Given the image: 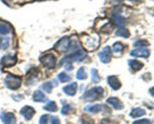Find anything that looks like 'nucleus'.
<instances>
[{
  "label": "nucleus",
  "instance_id": "f257e3e1",
  "mask_svg": "<svg viewBox=\"0 0 154 124\" xmlns=\"http://www.w3.org/2000/svg\"><path fill=\"white\" fill-rule=\"evenodd\" d=\"M100 39L97 34L95 35H84L82 37V43L87 50L93 51L97 49L100 43Z\"/></svg>",
  "mask_w": 154,
  "mask_h": 124
},
{
  "label": "nucleus",
  "instance_id": "f03ea898",
  "mask_svg": "<svg viewBox=\"0 0 154 124\" xmlns=\"http://www.w3.org/2000/svg\"><path fill=\"white\" fill-rule=\"evenodd\" d=\"M87 57V55L86 53V52H84L83 49H78V50L75 51V52L72 53L71 55L63 58L62 59V61H60V65L62 66L64 63H71L72 64V62H73V61H75V62L82 61Z\"/></svg>",
  "mask_w": 154,
  "mask_h": 124
},
{
  "label": "nucleus",
  "instance_id": "7ed1b4c3",
  "mask_svg": "<svg viewBox=\"0 0 154 124\" xmlns=\"http://www.w3.org/2000/svg\"><path fill=\"white\" fill-rule=\"evenodd\" d=\"M104 90L102 87H95L85 92L82 97V99L85 101L93 102L102 96Z\"/></svg>",
  "mask_w": 154,
  "mask_h": 124
},
{
  "label": "nucleus",
  "instance_id": "20e7f679",
  "mask_svg": "<svg viewBox=\"0 0 154 124\" xmlns=\"http://www.w3.org/2000/svg\"><path fill=\"white\" fill-rule=\"evenodd\" d=\"M5 85H6L8 89L10 90H17L21 86L22 80L20 77L14 75L9 74L5 77L4 80Z\"/></svg>",
  "mask_w": 154,
  "mask_h": 124
},
{
  "label": "nucleus",
  "instance_id": "39448f33",
  "mask_svg": "<svg viewBox=\"0 0 154 124\" xmlns=\"http://www.w3.org/2000/svg\"><path fill=\"white\" fill-rule=\"evenodd\" d=\"M71 45H72V40L69 37L66 36V37L60 39L56 43L55 46H54V49L57 52H60V53H63V52H68L70 49Z\"/></svg>",
  "mask_w": 154,
  "mask_h": 124
},
{
  "label": "nucleus",
  "instance_id": "423d86ee",
  "mask_svg": "<svg viewBox=\"0 0 154 124\" xmlns=\"http://www.w3.org/2000/svg\"><path fill=\"white\" fill-rule=\"evenodd\" d=\"M42 65L47 69H53L57 64V58L53 54L48 53L42 55L39 59Z\"/></svg>",
  "mask_w": 154,
  "mask_h": 124
},
{
  "label": "nucleus",
  "instance_id": "0eeeda50",
  "mask_svg": "<svg viewBox=\"0 0 154 124\" xmlns=\"http://www.w3.org/2000/svg\"><path fill=\"white\" fill-rule=\"evenodd\" d=\"M99 57L100 61L104 64H108L111 61L112 57V50L111 47L108 46H105L102 51L99 53Z\"/></svg>",
  "mask_w": 154,
  "mask_h": 124
},
{
  "label": "nucleus",
  "instance_id": "6e6552de",
  "mask_svg": "<svg viewBox=\"0 0 154 124\" xmlns=\"http://www.w3.org/2000/svg\"><path fill=\"white\" fill-rule=\"evenodd\" d=\"M0 119L4 124H16V117L12 112H2L0 114Z\"/></svg>",
  "mask_w": 154,
  "mask_h": 124
},
{
  "label": "nucleus",
  "instance_id": "1a4fd4ad",
  "mask_svg": "<svg viewBox=\"0 0 154 124\" xmlns=\"http://www.w3.org/2000/svg\"><path fill=\"white\" fill-rule=\"evenodd\" d=\"M130 55L137 58H147L150 56V50L145 48H138L131 51Z\"/></svg>",
  "mask_w": 154,
  "mask_h": 124
},
{
  "label": "nucleus",
  "instance_id": "9d476101",
  "mask_svg": "<svg viewBox=\"0 0 154 124\" xmlns=\"http://www.w3.org/2000/svg\"><path fill=\"white\" fill-rule=\"evenodd\" d=\"M107 82H108L109 86L112 88L114 91H117L120 89L122 86V84L120 81L119 80L118 78L115 76H108L107 79Z\"/></svg>",
  "mask_w": 154,
  "mask_h": 124
},
{
  "label": "nucleus",
  "instance_id": "9b49d317",
  "mask_svg": "<svg viewBox=\"0 0 154 124\" xmlns=\"http://www.w3.org/2000/svg\"><path fill=\"white\" fill-rule=\"evenodd\" d=\"M35 113V111L33 108H32L31 106H24L21 108L20 110V114L21 115L23 116V117L25 118L27 120H29L32 118V117L34 116Z\"/></svg>",
  "mask_w": 154,
  "mask_h": 124
},
{
  "label": "nucleus",
  "instance_id": "f8f14e48",
  "mask_svg": "<svg viewBox=\"0 0 154 124\" xmlns=\"http://www.w3.org/2000/svg\"><path fill=\"white\" fill-rule=\"evenodd\" d=\"M17 63L16 57L8 55L3 57L1 60V65L5 67H9L14 66Z\"/></svg>",
  "mask_w": 154,
  "mask_h": 124
},
{
  "label": "nucleus",
  "instance_id": "ddd939ff",
  "mask_svg": "<svg viewBox=\"0 0 154 124\" xmlns=\"http://www.w3.org/2000/svg\"><path fill=\"white\" fill-rule=\"evenodd\" d=\"M78 85L76 82H72L63 88V92L68 96H74L77 92Z\"/></svg>",
  "mask_w": 154,
  "mask_h": 124
},
{
  "label": "nucleus",
  "instance_id": "4468645a",
  "mask_svg": "<svg viewBox=\"0 0 154 124\" xmlns=\"http://www.w3.org/2000/svg\"><path fill=\"white\" fill-rule=\"evenodd\" d=\"M107 102L110 105H111L114 108L117 109V110H121L124 107L122 102L118 98H116V97H110V98L107 99Z\"/></svg>",
  "mask_w": 154,
  "mask_h": 124
},
{
  "label": "nucleus",
  "instance_id": "2eb2a0df",
  "mask_svg": "<svg viewBox=\"0 0 154 124\" xmlns=\"http://www.w3.org/2000/svg\"><path fill=\"white\" fill-rule=\"evenodd\" d=\"M112 21H113V23H114V25H117L119 28L123 27V25H124V22H125L124 18H123L122 16H120V13H113Z\"/></svg>",
  "mask_w": 154,
  "mask_h": 124
},
{
  "label": "nucleus",
  "instance_id": "dca6fc26",
  "mask_svg": "<svg viewBox=\"0 0 154 124\" xmlns=\"http://www.w3.org/2000/svg\"><path fill=\"white\" fill-rule=\"evenodd\" d=\"M128 63H129V67L134 71H138V70L142 69V67H144V64L138 61H136V60H130Z\"/></svg>",
  "mask_w": 154,
  "mask_h": 124
},
{
  "label": "nucleus",
  "instance_id": "f3484780",
  "mask_svg": "<svg viewBox=\"0 0 154 124\" xmlns=\"http://www.w3.org/2000/svg\"><path fill=\"white\" fill-rule=\"evenodd\" d=\"M32 99L35 102H45L46 100V97L42 91H35L33 93Z\"/></svg>",
  "mask_w": 154,
  "mask_h": 124
},
{
  "label": "nucleus",
  "instance_id": "a211bd4d",
  "mask_svg": "<svg viewBox=\"0 0 154 124\" xmlns=\"http://www.w3.org/2000/svg\"><path fill=\"white\" fill-rule=\"evenodd\" d=\"M146 114V111L144 109L141 108H137L133 109L130 113V116L133 118L140 117L141 116H144Z\"/></svg>",
  "mask_w": 154,
  "mask_h": 124
},
{
  "label": "nucleus",
  "instance_id": "6ab92c4d",
  "mask_svg": "<svg viewBox=\"0 0 154 124\" xmlns=\"http://www.w3.org/2000/svg\"><path fill=\"white\" fill-rule=\"evenodd\" d=\"M85 110L88 112H91V113H99L102 110V107L101 105L96 104L93 105L86 106Z\"/></svg>",
  "mask_w": 154,
  "mask_h": 124
},
{
  "label": "nucleus",
  "instance_id": "aec40b11",
  "mask_svg": "<svg viewBox=\"0 0 154 124\" xmlns=\"http://www.w3.org/2000/svg\"><path fill=\"white\" fill-rule=\"evenodd\" d=\"M116 35L119 36V37H123L124 38H128L129 37V35H130V33H129L128 29L123 28V27H120L116 31Z\"/></svg>",
  "mask_w": 154,
  "mask_h": 124
},
{
  "label": "nucleus",
  "instance_id": "412c9836",
  "mask_svg": "<svg viewBox=\"0 0 154 124\" xmlns=\"http://www.w3.org/2000/svg\"><path fill=\"white\" fill-rule=\"evenodd\" d=\"M11 31V26L6 22H1L0 23V34L1 35H6Z\"/></svg>",
  "mask_w": 154,
  "mask_h": 124
},
{
  "label": "nucleus",
  "instance_id": "4be33fe9",
  "mask_svg": "<svg viewBox=\"0 0 154 124\" xmlns=\"http://www.w3.org/2000/svg\"><path fill=\"white\" fill-rule=\"evenodd\" d=\"M38 70H35V69L29 70V74L27 73V82H35V79L38 77Z\"/></svg>",
  "mask_w": 154,
  "mask_h": 124
},
{
  "label": "nucleus",
  "instance_id": "5701e85b",
  "mask_svg": "<svg viewBox=\"0 0 154 124\" xmlns=\"http://www.w3.org/2000/svg\"><path fill=\"white\" fill-rule=\"evenodd\" d=\"M44 109L50 112H55L57 111L58 108H57V105L55 102L51 101L49 102H48V104L44 107Z\"/></svg>",
  "mask_w": 154,
  "mask_h": 124
},
{
  "label": "nucleus",
  "instance_id": "b1692460",
  "mask_svg": "<svg viewBox=\"0 0 154 124\" xmlns=\"http://www.w3.org/2000/svg\"><path fill=\"white\" fill-rule=\"evenodd\" d=\"M76 77L78 80H85V79H87V74L84 67H81V68L78 70Z\"/></svg>",
  "mask_w": 154,
  "mask_h": 124
},
{
  "label": "nucleus",
  "instance_id": "393cba45",
  "mask_svg": "<svg viewBox=\"0 0 154 124\" xmlns=\"http://www.w3.org/2000/svg\"><path fill=\"white\" fill-rule=\"evenodd\" d=\"M112 48L114 52H122L124 49V45L121 42H116L113 44Z\"/></svg>",
  "mask_w": 154,
  "mask_h": 124
},
{
  "label": "nucleus",
  "instance_id": "a878e982",
  "mask_svg": "<svg viewBox=\"0 0 154 124\" xmlns=\"http://www.w3.org/2000/svg\"><path fill=\"white\" fill-rule=\"evenodd\" d=\"M91 76H92V81L94 83L97 84L100 82V77L99 76V73L96 69H92L91 70Z\"/></svg>",
  "mask_w": 154,
  "mask_h": 124
},
{
  "label": "nucleus",
  "instance_id": "bb28decb",
  "mask_svg": "<svg viewBox=\"0 0 154 124\" xmlns=\"http://www.w3.org/2000/svg\"><path fill=\"white\" fill-rule=\"evenodd\" d=\"M57 78H58L59 81L61 82H67L71 80L70 76H69L67 73H64V72L60 73V74L58 75V76H57Z\"/></svg>",
  "mask_w": 154,
  "mask_h": 124
},
{
  "label": "nucleus",
  "instance_id": "cd10ccee",
  "mask_svg": "<svg viewBox=\"0 0 154 124\" xmlns=\"http://www.w3.org/2000/svg\"><path fill=\"white\" fill-rule=\"evenodd\" d=\"M41 88H42L44 91H46L47 93H51L53 89V85L52 83H51V82H48L44 83Z\"/></svg>",
  "mask_w": 154,
  "mask_h": 124
},
{
  "label": "nucleus",
  "instance_id": "c85d7f7f",
  "mask_svg": "<svg viewBox=\"0 0 154 124\" xmlns=\"http://www.w3.org/2000/svg\"><path fill=\"white\" fill-rule=\"evenodd\" d=\"M149 46V43L148 41H147L146 40H139L134 43V46H135V47L143 48L144 47V46Z\"/></svg>",
  "mask_w": 154,
  "mask_h": 124
},
{
  "label": "nucleus",
  "instance_id": "c756f323",
  "mask_svg": "<svg viewBox=\"0 0 154 124\" xmlns=\"http://www.w3.org/2000/svg\"><path fill=\"white\" fill-rule=\"evenodd\" d=\"M71 110H72V107H71L70 105L66 104V105H65L63 107V108H62L61 113L63 114L66 115V114H68L70 113Z\"/></svg>",
  "mask_w": 154,
  "mask_h": 124
},
{
  "label": "nucleus",
  "instance_id": "7c9ffc66",
  "mask_svg": "<svg viewBox=\"0 0 154 124\" xmlns=\"http://www.w3.org/2000/svg\"><path fill=\"white\" fill-rule=\"evenodd\" d=\"M48 117H49V116L48 114L42 115L39 120V124H48Z\"/></svg>",
  "mask_w": 154,
  "mask_h": 124
},
{
  "label": "nucleus",
  "instance_id": "2f4dec72",
  "mask_svg": "<svg viewBox=\"0 0 154 124\" xmlns=\"http://www.w3.org/2000/svg\"><path fill=\"white\" fill-rule=\"evenodd\" d=\"M132 124H151L149 120L147 119H143V120H136L134 123H132Z\"/></svg>",
  "mask_w": 154,
  "mask_h": 124
},
{
  "label": "nucleus",
  "instance_id": "473e14b6",
  "mask_svg": "<svg viewBox=\"0 0 154 124\" xmlns=\"http://www.w3.org/2000/svg\"><path fill=\"white\" fill-rule=\"evenodd\" d=\"M9 45V39L8 38H5L3 39L2 41V46L4 49H6L8 47Z\"/></svg>",
  "mask_w": 154,
  "mask_h": 124
},
{
  "label": "nucleus",
  "instance_id": "72a5a7b5",
  "mask_svg": "<svg viewBox=\"0 0 154 124\" xmlns=\"http://www.w3.org/2000/svg\"><path fill=\"white\" fill-rule=\"evenodd\" d=\"M51 124H60V120H59L58 117H51Z\"/></svg>",
  "mask_w": 154,
  "mask_h": 124
},
{
  "label": "nucleus",
  "instance_id": "f704fd0d",
  "mask_svg": "<svg viewBox=\"0 0 154 124\" xmlns=\"http://www.w3.org/2000/svg\"><path fill=\"white\" fill-rule=\"evenodd\" d=\"M66 69L67 70H69V71H71V70H73V66H72V64H71V63H67L66 65Z\"/></svg>",
  "mask_w": 154,
  "mask_h": 124
},
{
  "label": "nucleus",
  "instance_id": "c9c22d12",
  "mask_svg": "<svg viewBox=\"0 0 154 124\" xmlns=\"http://www.w3.org/2000/svg\"><path fill=\"white\" fill-rule=\"evenodd\" d=\"M131 1H132V0H131Z\"/></svg>",
  "mask_w": 154,
  "mask_h": 124
},
{
  "label": "nucleus",
  "instance_id": "e433bc0d",
  "mask_svg": "<svg viewBox=\"0 0 154 124\" xmlns=\"http://www.w3.org/2000/svg\"><path fill=\"white\" fill-rule=\"evenodd\" d=\"M21 124H22V123H21Z\"/></svg>",
  "mask_w": 154,
  "mask_h": 124
}]
</instances>
